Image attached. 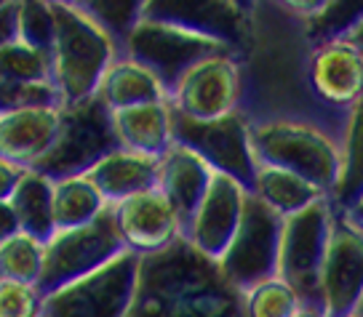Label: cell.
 I'll use <instances>...</instances> for the list:
<instances>
[{"mask_svg": "<svg viewBox=\"0 0 363 317\" xmlns=\"http://www.w3.org/2000/svg\"><path fill=\"white\" fill-rule=\"evenodd\" d=\"M347 317H361V315H355V312H352V315H347Z\"/></svg>", "mask_w": 363, "mask_h": 317, "instance_id": "b9f144b4", "label": "cell"}, {"mask_svg": "<svg viewBox=\"0 0 363 317\" xmlns=\"http://www.w3.org/2000/svg\"><path fill=\"white\" fill-rule=\"evenodd\" d=\"M174 139L182 147L193 149L208 168L238 181L251 192L257 179V155L251 144V120L243 113H233L214 123H195L174 115Z\"/></svg>", "mask_w": 363, "mask_h": 317, "instance_id": "52a82bcc", "label": "cell"}, {"mask_svg": "<svg viewBox=\"0 0 363 317\" xmlns=\"http://www.w3.org/2000/svg\"><path fill=\"white\" fill-rule=\"evenodd\" d=\"M251 195L264 203L270 211L289 219L294 214H302L305 208L315 205L318 200L329 197L323 190H318L315 184H310L307 179L289 173V171L272 168V166H259L257 168V179H254V190Z\"/></svg>", "mask_w": 363, "mask_h": 317, "instance_id": "d4e9b609", "label": "cell"}, {"mask_svg": "<svg viewBox=\"0 0 363 317\" xmlns=\"http://www.w3.org/2000/svg\"><path fill=\"white\" fill-rule=\"evenodd\" d=\"M51 75L62 107H75L96 96L104 72L121 57L113 38L91 22L72 0H54Z\"/></svg>", "mask_w": 363, "mask_h": 317, "instance_id": "3957f363", "label": "cell"}, {"mask_svg": "<svg viewBox=\"0 0 363 317\" xmlns=\"http://www.w3.org/2000/svg\"><path fill=\"white\" fill-rule=\"evenodd\" d=\"M16 40L51 57V45H54V11H51V0H22L19 3Z\"/></svg>", "mask_w": 363, "mask_h": 317, "instance_id": "1f68e13d", "label": "cell"}, {"mask_svg": "<svg viewBox=\"0 0 363 317\" xmlns=\"http://www.w3.org/2000/svg\"><path fill=\"white\" fill-rule=\"evenodd\" d=\"M299 304H302L299 294L278 275L243 291L246 317H291L299 309Z\"/></svg>", "mask_w": 363, "mask_h": 317, "instance_id": "4dcf8cb0", "label": "cell"}, {"mask_svg": "<svg viewBox=\"0 0 363 317\" xmlns=\"http://www.w3.org/2000/svg\"><path fill=\"white\" fill-rule=\"evenodd\" d=\"M110 205L104 203L94 181L80 173V176H67V179L54 181V195H51V211H54V229H78L91 221H96Z\"/></svg>", "mask_w": 363, "mask_h": 317, "instance_id": "484cf974", "label": "cell"}, {"mask_svg": "<svg viewBox=\"0 0 363 317\" xmlns=\"http://www.w3.org/2000/svg\"><path fill=\"white\" fill-rule=\"evenodd\" d=\"M363 200V99L345 120V131L340 136V168L337 181L329 192V203L337 214H350Z\"/></svg>", "mask_w": 363, "mask_h": 317, "instance_id": "603a6c76", "label": "cell"}, {"mask_svg": "<svg viewBox=\"0 0 363 317\" xmlns=\"http://www.w3.org/2000/svg\"><path fill=\"white\" fill-rule=\"evenodd\" d=\"M284 219L259 203L254 195L246 197L243 219L235 238L216 261L219 270L238 291H249L251 285L278 275V250H281Z\"/></svg>", "mask_w": 363, "mask_h": 317, "instance_id": "7c38bea8", "label": "cell"}, {"mask_svg": "<svg viewBox=\"0 0 363 317\" xmlns=\"http://www.w3.org/2000/svg\"><path fill=\"white\" fill-rule=\"evenodd\" d=\"M24 107H62L54 86H22L0 75V115Z\"/></svg>", "mask_w": 363, "mask_h": 317, "instance_id": "d6a6232c", "label": "cell"}, {"mask_svg": "<svg viewBox=\"0 0 363 317\" xmlns=\"http://www.w3.org/2000/svg\"><path fill=\"white\" fill-rule=\"evenodd\" d=\"M307 83L323 107L347 115L363 99L361 51L347 38L313 45L307 59Z\"/></svg>", "mask_w": 363, "mask_h": 317, "instance_id": "2e32d148", "label": "cell"}, {"mask_svg": "<svg viewBox=\"0 0 363 317\" xmlns=\"http://www.w3.org/2000/svg\"><path fill=\"white\" fill-rule=\"evenodd\" d=\"M347 40H350V43L355 45L358 51H361V57H363V19L350 30V35H347Z\"/></svg>", "mask_w": 363, "mask_h": 317, "instance_id": "f35d334b", "label": "cell"}, {"mask_svg": "<svg viewBox=\"0 0 363 317\" xmlns=\"http://www.w3.org/2000/svg\"><path fill=\"white\" fill-rule=\"evenodd\" d=\"M0 75L22 86H54L51 57L19 40L0 48Z\"/></svg>", "mask_w": 363, "mask_h": 317, "instance_id": "f546056e", "label": "cell"}, {"mask_svg": "<svg viewBox=\"0 0 363 317\" xmlns=\"http://www.w3.org/2000/svg\"><path fill=\"white\" fill-rule=\"evenodd\" d=\"M211 179H214V171L208 168L193 149L182 147V144H174L158 160V190L174 205L182 226H187V221L193 219L195 208L203 200Z\"/></svg>", "mask_w": 363, "mask_h": 317, "instance_id": "ffe728a7", "label": "cell"}, {"mask_svg": "<svg viewBox=\"0 0 363 317\" xmlns=\"http://www.w3.org/2000/svg\"><path fill=\"white\" fill-rule=\"evenodd\" d=\"M313 43L302 30V19L286 3H254V30L243 67V102L240 113L251 123L262 120H302L320 125L340 139L347 115L331 113L315 99L307 83V59Z\"/></svg>", "mask_w": 363, "mask_h": 317, "instance_id": "6da1fadb", "label": "cell"}, {"mask_svg": "<svg viewBox=\"0 0 363 317\" xmlns=\"http://www.w3.org/2000/svg\"><path fill=\"white\" fill-rule=\"evenodd\" d=\"M0 6H3V0H0Z\"/></svg>", "mask_w": 363, "mask_h": 317, "instance_id": "ee69618b", "label": "cell"}, {"mask_svg": "<svg viewBox=\"0 0 363 317\" xmlns=\"http://www.w3.org/2000/svg\"><path fill=\"white\" fill-rule=\"evenodd\" d=\"M352 224H355V221H352ZM358 226H361V229H363V224H358Z\"/></svg>", "mask_w": 363, "mask_h": 317, "instance_id": "7bdbcfd3", "label": "cell"}, {"mask_svg": "<svg viewBox=\"0 0 363 317\" xmlns=\"http://www.w3.org/2000/svg\"><path fill=\"white\" fill-rule=\"evenodd\" d=\"M125 317H246L243 291L219 264L184 238L152 256H139L134 301Z\"/></svg>", "mask_w": 363, "mask_h": 317, "instance_id": "7a4b0ae2", "label": "cell"}, {"mask_svg": "<svg viewBox=\"0 0 363 317\" xmlns=\"http://www.w3.org/2000/svg\"><path fill=\"white\" fill-rule=\"evenodd\" d=\"M251 144L257 166L289 171L329 195L340 168V139L320 125L302 120H262L251 123Z\"/></svg>", "mask_w": 363, "mask_h": 317, "instance_id": "277c9868", "label": "cell"}, {"mask_svg": "<svg viewBox=\"0 0 363 317\" xmlns=\"http://www.w3.org/2000/svg\"><path fill=\"white\" fill-rule=\"evenodd\" d=\"M113 131L121 149L155 160H160L177 144L174 110L169 102H150L113 113Z\"/></svg>", "mask_w": 363, "mask_h": 317, "instance_id": "d6986e66", "label": "cell"}, {"mask_svg": "<svg viewBox=\"0 0 363 317\" xmlns=\"http://www.w3.org/2000/svg\"><path fill=\"white\" fill-rule=\"evenodd\" d=\"M110 211L125 250H131L136 256L160 253L179 238H184L179 216L158 187L131 195L118 205H110Z\"/></svg>", "mask_w": 363, "mask_h": 317, "instance_id": "9a60e30c", "label": "cell"}, {"mask_svg": "<svg viewBox=\"0 0 363 317\" xmlns=\"http://www.w3.org/2000/svg\"><path fill=\"white\" fill-rule=\"evenodd\" d=\"M334 219H337V211L329 203V197L318 200L302 214L284 219L278 277H284L294 288L302 304H318V275L329 248Z\"/></svg>", "mask_w": 363, "mask_h": 317, "instance_id": "9c48e42d", "label": "cell"}, {"mask_svg": "<svg viewBox=\"0 0 363 317\" xmlns=\"http://www.w3.org/2000/svg\"><path fill=\"white\" fill-rule=\"evenodd\" d=\"M142 19L174 24L216 40L240 57L254 30V3L240 0H145Z\"/></svg>", "mask_w": 363, "mask_h": 317, "instance_id": "4fadbf2b", "label": "cell"}, {"mask_svg": "<svg viewBox=\"0 0 363 317\" xmlns=\"http://www.w3.org/2000/svg\"><path fill=\"white\" fill-rule=\"evenodd\" d=\"M96 99L110 113H121V110H131L139 104L169 102V93L147 67H142L139 62L128 57H118L104 72Z\"/></svg>", "mask_w": 363, "mask_h": 317, "instance_id": "7402d4cb", "label": "cell"}, {"mask_svg": "<svg viewBox=\"0 0 363 317\" xmlns=\"http://www.w3.org/2000/svg\"><path fill=\"white\" fill-rule=\"evenodd\" d=\"M342 216H347V219H350V221H355V224H363V200L352 208L350 214H342Z\"/></svg>", "mask_w": 363, "mask_h": 317, "instance_id": "ab89813d", "label": "cell"}, {"mask_svg": "<svg viewBox=\"0 0 363 317\" xmlns=\"http://www.w3.org/2000/svg\"><path fill=\"white\" fill-rule=\"evenodd\" d=\"M51 195H54V181L43 176L40 171H24L13 195L9 197L19 232L30 238L48 243L54 238V211H51Z\"/></svg>", "mask_w": 363, "mask_h": 317, "instance_id": "cb8c5ba5", "label": "cell"}, {"mask_svg": "<svg viewBox=\"0 0 363 317\" xmlns=\"http://www.w3.org/2000/svg\"><path fill=\"white\" fill-rule=\"evenodd\" d=\"M363 296V229L337 214L318 275V304L326 317H347Z\"/></svg>", "mask_w": 363, "mask_h": 317, "instance_id": "5bb4252c", "label": "cell"}, {"mask_svg": "<svg viewBox=\"0 0 363 317\" xmlns=\"http://www.w3.org/2000/svg\"><path fill=\"white\" fill-rule=\"evenodd\" d=\"M43 250L40 240L16 232L13 238L0 243V280L38 285L43 272Z\"/></svg>", "mask_w": 363, "mask_h": 317, "instance_id": "f1b7e54d", "label": "cell"}, {"mask_svg": "<svg viewBox=\"0 0 363 317\" xmlns=\"http://www.w3.org/2000/svg\"><path fill=\"white\" fill-rule=\"evenodd\" d=\"M355 315L363 317V296H361V301H358V309H355Z\"/></svg>", "mask_w": 363, "mask_h": 317, "instance_id": "60d3db41", "label": "cell"}, {"mask_svg": "<svg viewBox=\"0 0 363 317\" xmlns=\"http://www.w3.org/2000/svg\"><path fill=\"white\" fill-rule=\"evenodd\" d=\"M225 45H219L216 40H208L203 35H195L190 30L174 27V24L142 19L134 27L128 43H125L123 57L134 59L142 67H147L163 83L166 93L171 96L174 86L198 62L214 57V54H225Z\"/></svg>", "mask_w": 363, "mask_h": 317, "instance_id": "30bf717a", "label": "cell"}, {"mask_svg": "<svg viewBox=\"0 0 363 317\" xmlns=\"http://www.w3.org/2000/svg\"><path fill=\"white\" fill-rule=\"evenodd\" d=\"M16 19H19V0H3V6H0V48L16 40Z\"/></svg>", "mask_w": 363, "mask_h": 317, "instance_id": "e575fe53", "label": "cell"}, {"mask_svg": "<svg viewBox=\"0 0 363 317\" xmlns=\"http://www.w3.org/2000/svg\"><path fill=\"white\" fill-rule=\"evenodd\" d=\"M240 102H243V67L240 59L230 51L198 62L174 86L169 96L174 115L195 123H214L227 115L240 113Z\"/></svg>", "mask_w": 363, "mask_h": 317, "instance_id": "8fae6325", "label": "cell"}, {"mask_svg": "<svg viewBox=\"0 0 363 317\" xmlns=\"http://www.w3.org/2000/svg\"><path fill=\"white\" fill-rule=\"evenodd\" d=\"M363 19V0H320L318 11L313 16L302 19L307 40L313 45L326 43V40H340L347 38L350 30Z\"/></svg>", "mask_w": 363, "mask_h": 317, "instance_id": "83f0119b", "label": "cell"}, {"mask_svg": "<svg viewBox=\"0 0 363 317\" xmlns=\"http://www.w3.org/2000/svg\"><path fill=\"white\" fill-rule=\"evenodd\" d=\"M22 173H24V168L0 160V200H9V197H11L19 179H22Z\"/></svg>", "mask_w": 363, "mask_h": 317, "instance_id": "d590c367", "label": "cell"}, {"mask_svg": "<svg viewBox=\"0 0 363 317\" xmlns=\"http://www.w3.org/2000/svg\"><path fill=\"white\" fill-rule=\"evenodd\" d=\"M107 205H118L131 195L158 187V160L128 149H113L86 173Z\"/></svg>", "mask_w": 363, "mask_h": 317, "instance_id": "44dd1931", "label": "cell"}, {"mask_svg": "<svg viewBox=\"0 0 363 317\" xmlns=\"http://www.w3.org/2000/svg\"><path fill=\"white\" fill-rule=\"evenodd\" d=\"M118 149L113 131V113L96 96L75 107H62V128L57 144L33 171L51 181L89 173L104 155Z\"/></svg>", "mask_w": 363, "mask_h": 317, "instance_id": "8992f818", "label": "cell"}, {"mask_svg": "<svg viewBox=\"0 0 363 317\" xmlns=\"http://www.w3.org/2000/svg\"><path fill=\"white\" fill-rule=\"evenodd\" d=\"M80 11L96 22L104 33L113 38L121 57L125 51V43L134 33V27L142 22L145 0H72Z\"/></svg>", "mask_w": 363, "mask_h": 317, "instance_id": "4316f807", "label": "cell"}, {"mask_svg": "<svg viewBox=\"0 0 363 317\" xmlns=\"http://www.w3.org/2000/svg\"><path fill=\"white\" fill-rule=\"evenodd\" d=\"M121 253H125V246L115 229L113 211L107 208L91 224L54 232V238L45 243L43 272L35 288L45 299L75 280L89 277L91 272L102 270L104 264L118 259Z\"/></svg>", "mask_w": 363, "mask_h": 317, "instance_id": "5b68a950", "label": "cell"}, {"mask_svg": "<svg viewBox=\"0 0 363 317\" xmlns=\"http://www.w3.org/2000/svg\"><path fill=\"white\" fill-rule=\"evenodd\" d=\"M291 317H326V315H323V309L318 304H299V309Z\"/></svg>", "mask_w": 363, "mask_h": 317, "instance_id": "74e56055", "label": "cell"}, {"mask_svg": "<svg viewBox=\"0 0 363 317\" xmlns=\"http://www.w3.org/2000/svg\"><path fill=\"white\" fill-rule=\"evenodd\" d=\"M139 256L125 250L102 270L45 296L40 317H125L134 301Z\"/></svg>", "mask_w": 363, "mask_h": 317, "instance_id": "ba28073f", "label": "cell"}, {"mask_svg": "<svg viewBox=\"0 0 363 317\" xmlns=\"http://www.w3.org/2000/svg\"><path fill=\"white\" fill-rule=\"evenodd\" d=\"M249 195L238 181L214 173L203 200L184 226V240L211 261H219L238 232Z\"/></svg>", "mask_w": 363, "mask_h": 317, "instance_id": "e0dca14e", "label": "cell"}, {"mask_svg": "<svg viewBox=\"0 0 363 317\" xmlns=\"http://www.w3.org/2000/svg\"><path fill=\"white\" fill-rule=\"evenodd\" d=\"M43 296L35 285L0 280V317H40Z\"/></svg>", "mask_w": 363, "mask_h": 317, "instance_id": "836d02e7", "label": "cell"}, {"mask_svg": "<svg viewBox=\"0 0 363 317\" xmlns=\"http://www.w3.org/2000/svg\"><path fill=\"white\" fill-rule=\"evenodd\" d=\"M16 232H19V224H16L11 205H9V200H0V243L13 238Z\"/></svg>", "mask_w": 363, "mask_h": 317, "instance_id": "8d00e7d4", "label": "cell"}, {"mask_svg": "<svg viewBox=\"0 0 363 317\" xmlns=\"http://www.w3.org/2000/svg\"><path fill=\"white\" fill-rule=\"evenodd\" d=\"M62 128V107H24L0 115V160L30 171L51 152Z\"/></svg>", "mask_w": 363, "mask_h": 317, "instance_id": "ac0fdd59", "label": "cell"}]
</instances>
